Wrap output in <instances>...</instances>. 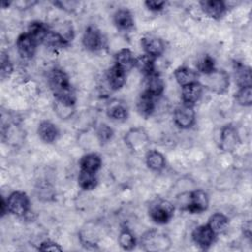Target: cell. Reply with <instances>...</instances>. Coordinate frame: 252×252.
Masks as SVG:
<instances>
[{
	"instance_id": "4fadbf2b",
	"label": "cell",
	"mask_w": 252,
	"mask_h": 252,
	"mask_svg": "<svg viewBox=\"0 0 252 252\" xmlns=\"http://www.w3.org/2000/svg\"><path fill=\"white\" fill-rule=\"evenodd\" d=\"M203 94V87L199 82H195L181 87L182 104L193 106L200 100Z\"/></svg>"
},
{
	"instance_id": "5b68a950",
	"label": "cell",
	"mask_w": 252,
	"mask_h": 252,
	"mask_svg": "<svg viewBox=\"0 0 252 252\" xmlns=\"http://www.w3.org/2000/svg\"><path fill=\"white\" fill-rule=\"evenodd\" d=\"M9 213L17 216L24 217L30 211V199L23 191L12 192L7 199Z\"/></svg>"
},
{
	"instance_id": "ac0fdd59",
	"label": "cell",
	"mask_w": 252,
	"mask_h": 252,
	"mask_svg": "<svg viewBox=\"0 0 252 252\" xmlns=\"http://www.w3.org/2000/svg\"><path fill=\"white\" fill-rule=\"evenodd\" d=\"M37 134L41 141L47 144H51L56 141L59 136V130L57 126L47 120L41 121L37 128Z\"/></svg>"
},
{
	"instance_id": "484cf974",
	"label": "cell",
	"mask_w": 252,
	"mask_h": 252,
	"mask_svg": "<svg viewBox=\"0 0 252 252\" xmlns=\"http://www.w3.org/2000/svg\"><path fill=\"white\" fill-rule=\"evenodd\" d=\"M146 164L154 171H160L165 167V158L158 151L150 150L146 154Z\"/></svg>"
},
{
	"instance_id": "6da1fadb",
	"label": "cell",
	"mask_w": 252,
	"mask_h": 252,
	"mask_svg": "<svg viewBox=\"0 0 252 252\" xmlns=\"http://www.w3.org/2000/svg\"><path fill=\"white\" fill-rule=\"evenodd\" d=\"M48 85L55 97V101H58L68 106L75 105V91L70 83L68 75L63 70L54 68L49 73Z\"/></svg>"
},
{
	"instance_id": "ab89813d",
	"label": "cell",
	"mask_w": 252,
	"mask_h": 252,
	"mask_svg": "<svg viewBox=\"0 0 252 252\" xmlns=\"http://www.w3.org/2000/svg\"><path fill=\"white\" fill-rule=\"evenodd\" d=\"M8 205H7V200H5L4 198H2L1 200V216L4 217V215L6 213H8Z\"/></svg>"
},
{
	"instance_id": "5bb4252c",
	"label": "cell",
	"mask_w": 252,
	"mask_h": 252,
	"mask_svg": "<svg viewBox=\"0 0 252 252\" xmlns=\"http://www.w3.org/2000/svg\"><path fill=\"white\" fill-rule=\"evenodd\" d=\"M202 11L210 18L219 20L226 13V5L220 0H205L199 2Z\"/></svg>"
},
{
	"instance_id": "d590c367",
	"label": "cell",
	"mask_w": 252,
	"mask_h": 252,
	"mask_svg": "<svg viewBox=\"0 0 252 252\" xmlns=\"http://www.w3.org/2000/svg\"><path fill=\"white\" fill-rule=\"evenodd\" d=\"M96 135L101 143H107L113 136V130L106 124H100L97 128Z\"/></svg>"
},
{
	"instance_id": "f35d334b",
	"label": "cell",
	"mask_w": 252,
	"mask_h": 252,
	"mask_svg": "<svg viewBox=\"0 0 252 252\" xmlns=\"http://www.w3.org/2000/svg\"><path fill=\"white\" fill-rule=\"evenodd\" d=\"M242 231H243V234L245 237L251 238V221L249 220L244 221V223L242 225Z\"/></svg>"
},
{
	"instance_id": "f546056e",
	"label": "cell",
	"mask_w": 252,
	"mask_h": 252,
	"mask_svg": "<svg viewBox=\"0 0 252 252\" xmlns=\"http://www.w3.org/2000/svg\"><path fill=\"white\" fill-rule=\"evenodd\" d=\"M70 43V40L65 37V35L61 34L58 32L49 31L48 34L46 35L43 44H45L47 47L51 48H63L67 46Z\"/></svg>"
},
{
	"instance_id": "8fae6325",
	"label": "cell",
	"mask_w": 252,
	"mask_h": 252,
	"mask_svg": "<svg viewBox=\"0 0 252 252\" xmlns=\"http://www.w3.org/2000/svg\"><path fill=\"white\" fill-rule=\"evenodd\" d=\"M141 45L145 51V54L150 55L153 58H158L165 51L164 41L155 35H146L141 38Z\"/></svg>"
},
{
	"instance_id": "7c38bea8",
	"label": "cell",
	"mask_w": 252,
	"mask_h": 252,
	"mask_svg": "<svg viewBox=\"0 0 252 252\" xmlns=\"http://www.w3.org/2000/svg\"><path fill=\"white\" fill-rule=\"evenodd\" d=\"M37 43L28 32L21 33L16 40V48L23 59H32L36 51Z\"/></svg>"
},
{
	"instance_id": "7a4b0ae2",
	"label": "cell",
	"mask_w": 252,
	"mask_h": 252,
	"mask_svg": "<svg viewBox=\"0 0 252 252\" xmlns=\"http://www.w3.org/2000/svg\"><path fill=\"white\" fill-rule=\"evenodd\" d=\"M198 82L201 84L203 89H207L216 94H223L229 88V75L224 70L215 69L209 74L199 75Z\"/></svg>"
},
{
	"instance_id": "4316f807",
	"label": "cell",
	"mask_w": 252,
	"mask_h": 252,
	"mask_svg": "<svg viewBox=\"0 0 252 252\" xmlns=\"http://www.w3.org/2000/svg\"><path fill=\"white\" fill-rule=\"evenodd\" d=\"M135 67L144 75V77H148L153 73L157 72L155 68V58L150 55L143 54L136 57Z\"/></svg>"
},
{
	"instance_id": "7402d4cb",
	"label": "cell",
	"mask_w": 252,
	"mask_h": 252,
	"mask_svg": "<svg viewBox=\"0 0 252 252\" xmlns=\"http://www.w3.org/2000/svg\"><path fill=\"white\" fill-rule=\"evenodd\" d=\"M49 28L46 24L39 22V21H33L29 25L28 28V33L31 35V37L38 44H42L46 35L49 32Z\"/></svg>"
},
{
	"instance_id": "d6a6232c",
	"label": "cell",
	"mask_w": 252,
	"mask_h": 252,
	"mask_svg": "<svg viewBox=\"0 0 252 252\" xmlns=\"http://www.w3.org/2000/svg\"><path fill=\"white\" fill-rule=\"evenodd\" d=\"M236 102L242 106H251L252 104V86L238 88L234 94Z\"/></svg>"
},
{
	"instance_id": "836d02e7",
	"label": "cell",
	"mask_w": 252,
	"mask_h": 252,
	"mask_svg": "<svg viewBox=\"0 0 252 252\" xmlns=\"http://www.w3.org/2000/svg\"><path fill=\"white\" fill-rule=\"evenodd\" d=\"M196 67H197V72L199 75L209 74L216 69L215 59L211 55L205 54L199 59Z\"/></svg>"
},
{
	"instance_id": "9a60e30c",
	"label": "cell",
	"mask_w": 252,
	"mask_h": 252,
	"mask_svg": "<svg viewBox=\"0 0 252 252\" xmlns=\"http://www.w3.org/2000/svg\"><path fill=\"white\" fill-rule=\"evenodd\" d=\"M106 81L112 91H118L126 82V72L114 63L106 72Z\"/></svg>"
},
{
	"instance_id": "1f68e13d",
	"label": "cell",
	"mask_w": 252,
	"mask_h": 252,
	"mask_svg": "<svg viewBox=\"0 0 252 252\" xmlns=\"http://www.w3.org/2000/svg\"><path fill=\"white\" fill-rule=\"evenodd\" d=\"M118 243L122 249L132 250L136 245V238L129 228L124 227L120 230L118 236Z\"/></svg>"
},
{
	"instance_id": "74e56055",
	"label": "cell",
	"mask_w": 252,
	"mask_h": 252,
	"mask_svg": "<svg viewBox=\"0 0 252 252\" xmlns=\"http://www.w3.org/2000/svg\"><path fill=\"white\" fill-rule=\"evenodd\" d=\"M38 250L40 251H61L62 248L59 246V244L47 240V241H43L40 243V245L38 246Z\"/></svg>"
},
{
	"instance_id": "8d00e7d4",
	"label": "cell",
	"mask_w": 252,
	"mask_h": 252,
	"mask_svg": "<svg viewBox=\"0 0 252 252\" xmlns=\"http://www.w3.org/2000/svg\"><path fill=\"white\" fill-rule=\"evenodd\" d=\"M166 5L165 1H158V0H148L145 2V6L153 12L161 11Z\"/></svg>"
},
{
	"instance_id": "52a82bcc",
	"label": "cell",
	"mask_w": 252,
	"mask_h": 252,
	"mask_svg": "<svg viewBox=\"0 0 252 252\" xmlns=\"http://www.w3.org/2000/svg\"><path fill=\"white\" fill-rule=\"evenodd\" d=\"M240 143L237 129L232 124L224 125L220 130V148L224 152L234 151Z\"/></svg>"
},
{
	"instance_id": "4dcf8cb0",
	"label": "cell",
	"mask_w": 252,
	"mask_h": 252,
	"mask_svg": "<svg viewBox=\"0 0 252 252\" xmlns=\"http://www.w3.org/2000/svg\"><path fill=\"white\" fill-rule=\"evenodd\" d=\"M107 116L112 120L116 121H124L128 117V109L126 105L122 102H113L111 103L107 110Z\"/></svg>"
},
{
	"instance_id": "f1b7e54d",
	"label": "cell",
	"mask_w": 252,
	"mask_h": 252,
	"mask_svg": "<svg viewBox=\"0 0 252 252\" xmlns=\"http://www.w3.org/2000/svg\"><path fill=\"white\" fill-rule=\"evenodd\" d=\"M207 223L211 226V228L218 235L219 233H220L226 229V227L228 226V223H229V219L222 213L218 212V213L213 214L209 218Z\"/></svg>"
},
{
	"instance_id": "d6986e66",
	"label": "cell",
	"mask_w": 252,
	"mask_h": 252,
	"mask_svg": "<svg viewBox=\"0 0 252 252\" xmlns=\"http://www.w3.org/2000/svg\"><path fill=\"white\" fill-rule=\"evenodd\" d=\"M147 141L148 137L141 128H133L125 136V143L134 151H139L141 148H143L147 144Z\"/></svg>"
},
{
	"instance_id": "3957f363",
	"label": "cell",
	"mask_w": 252,
	"mask_h": 252,
	"mask_svg": "<svg viewBox=\"0 0 252 252\" xmlns=\"http://www.w3.org/2000/svg\"><path fill=\"white\" fill-rule=\"evenodd\" d=\"M150 219L158 224H165L173 218L174 207L164 199L157 198L151 202L148 209Z\"/></svg>"
},
{
	"instance_id": "e0dca14e",
	"label": "cell",
	"mask_w": 252,
	"mask_h": 252,
	"mask_svg": "<svg viewBox=\"0 0 252 252\" xmlns=\"http://www.w3.org/2000/svg\"><path fill=\"white\" fill-rule=\"evenodd\" d=\"M233 73L235 83L238 88L252 86V76H251V68L242 64L238 61L233 62Z\"/></svg>"
},
{
	"instance_id": "e575fe53",
	"label": "cell",
	"mask_w": 252,
	"mask_h": 252,
	"mask_svg": "<svg viewBox=\"0 0 252 252\" xmlns=\"http://www.w3.org/2000/svg\"><path fill=\"white\" fill-rule=\"evenodd\" d=\"M13 72V65L10 60L9 55L2 51L1 52V57H0V73H1V78L5 79L8 78Z\"/></svg>"
},
{
	"instance_id": "d4e9b609",
	"label": "cell",
	"mask_w": 252,
	"mask_h": 252,
	"mask_svg": "<svg viewBox=\"0 0 252 252\" xmlns=\"http://www.w3.org/2000/svg\"><path fill=\"white\" fill-rule=\"evenodd\" d=\"M136 57L129 48H122L115 54V64L121 67L126 73L135 67Z\"/></svg>"
},
{
	"instance_id": "277c9868",
	"label": "cell",
	"mask_w": 252,
	"mask_h": 252,
	"mask_svg": "<svg viewBox=\"0 0 252 252\" xmlns=\"http://www.w3.org/2000/svg\"><path fill=\"white\" fill-rule=\"evenodd\" d=\"M141 245L146 251H164L170 247V240L163 233L150 230L143 235Z\"/></svg>"
},
{
	"instance_id": "8992f818",
	"label": "cell",
	"mask_w": 252,
	"mask_h": 252,
	"mask_svg": "<svg viewBox=\"0 0 252 252\" xmlns=\"http://www.w3.org/2000/svg\"><path fill=\"white\" fill-rule=\"evenodd\" d=\"M192 240L193 242L202 250L209 249L212 244L215 242L217 234L211 228V226L206 224H201L195 227L192 231Z\"/></svg>"
},
{
	"instance_id": "ba28073f",
	"label": "cell",
	"mask_w": 252,
	"mask_h": 252,
	"mask_svg": "<svg viewBox=\"0 0 252 252\" xmlns=\"http://www.w3.org/2000/svg\"><path fill=\"white\" fill-rule=\"evenodd\" d=\"M173 120L177 127L181 129L191 128L196 121V113L193 106L181 104L173 112Z\"/></svg>"
},
{
	"instance_id": "83f0119b",
	"label": "cell",
	"mask_w": 252,
	"mask_h": 252,
	"mask_svg": "<svg viewBox=\"0 0 252 252\" xmlns=\"http://www.w3.org/2000/svg\"><path fill=\"white\" fill-rule=\"evenodd\" d=\"M78 184L85 191H91L97 185L96 173L80 169L78 174Z\"/></svg>"
},
{
	"instance_id": "2e32d148",
	"label": "cell",
	"mask_w": 252,
	"mask_h": 252,
	"mask_svg": "<svg viewBox=\"0 0 252 252\" xmlns=\"http://www.w3.org/2000/svg\"><path fill=\"white\" fill-rule=\"evenodd\" d=\"M155 96L150 94L149 93L143 91L138 99H137V110L143 117L151 116L156 109V100Z\"/></svg>"
},
{
	"instance_id": "60d3db41",
	"label": "cell",
	"mask_w": 252,
	"mask_h": 252,
	"mask_svg": "<svg viewBox=\"0 0 252 252\" xmlns=\"http://www.w3.org/2000/svg\"><path fill=\"white\" fill-rule=\"evenodd\" d=\"M1 5H2V8H6V6L8 7L9 5H11V2H6V1H2Z\"/></svg>"
},
{
	"instance_id": "44dd1931",
	"label": "cell",
	"mask_w": 252,
	"mask_h": 252,
	"mask_svg": "<svg viewBox=\"0 0 252 252\" xmlns=\"http://www.w3.org/2000/svg\"><path fill=\"white\" fill-rule=\"evenodd\" d=\"M113 23L120 31H130L134 27V18L127 9H119L113 15Z\"/></svg>"
},
{
	"instance_id": "9c48e42d",
	"label": "cell",
	"mask_w": 252,
	"mask_h": 252,
	"mask_svg": "<svg viewBox=\"0 0 252 252\" xmlns=\"http://www.w3.org/2000/svg\"><path fill=\"white\" fill-rule=\"evenodd\" d=\"M209 207V196L202 189H197L189 194V202L186 210L191 214H201Z\"/></svg>"
},
{
	"instance_id": "ffe728a7",
	"label": "cell",
	"mask_w": 252,
	"mask_h": 252,
	"mask_svg": "<svg viewBox=\"0 0 252 252\" xmlns=\"http://www.w3.org/2000/svg\"><path fill=\"white\" fill-rule=\"evenodd\" d=\"M146 79V88L145 92L149 93L155 97L159 96L164 91V82L160 75L158 72L153 73L152 75L145 77Z\"/></svg>"
},
{
	"instance_id": "603a6c76",
	"label": "cell",
	"mask_w": 252,
	"mask_h": 252,
	"mask_svg": "<svg viewBox=\"0 0 252 252\" xmlns=\"http://www.w3.org/2000/svg\"><path fill=\"white\" fill-rule=\"evenodd\" d=\"M174 78L181 87H184L186 85L198 82L199 74L198 72L183 66V67H178L174 71Z\"/></svg>"
},
{
	"instance_id": "30bf717a",
	"label": "cell",
	"mask_w": 252,
	"mask_h": 252,
	"mask_svg": "<svg viewBox=\"0 0 252 252\" xmlns=\"http://www.w3.org/2000/svg\"><path fill=\"white\" fill-rule=\"evenodd\" d=\"M83 46L89 51L100 50L103 46V37L98 29L93 26H89L82 36Z\"/></svg>"
},
{
	"instance_id": "cb8c5ba5",
	"label": "cell",
	"mask_w": 252,
	"mask_h": 252,
	"mask_svg": "<svg viewBox=\"0 0 252 252\" xmlns=\"http://www.w3.org/2000/svg\"><path fill=\"white\" fill-rule=\"evenodd\" d=\"M79 165L80 169L96 173L101 167V158L97 154L90 153L84 155L81 158V159L79 160Z\"/></svg>"
}]
</instances>
